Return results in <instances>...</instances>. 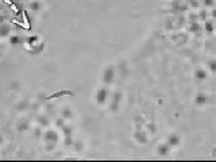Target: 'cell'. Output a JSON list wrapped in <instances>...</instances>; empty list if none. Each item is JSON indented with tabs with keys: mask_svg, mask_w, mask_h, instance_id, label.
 Returning <instances> with one entry per match:
<instances>
[{
	"mask_svg": "<svg viewBox=\"0 0 216 162\" xmlns=\"http://www.w3.org/2000/svg\"><path fill=\"white\" fill-rule=\"evenodd\" d=\"M107 97H108V92H107V89H100L99 92H97V101H99L100 104H103Z\"/></svg>",
	"mask_w": 216,
	"mask_h": 162,
	"instance_id": "1",
	"label": "cell"
},
{
	"mask_svg": "<svg viewBox=\"0 0 216 162\" xmlns=\"http://www.w3.org/2000/svg\"><path fill=\"white\" fill-rule=\"evenodd\" d=\"M112 78H114V69H112V68H108L104 73V81L105 82H111Z\"/></svg>",
	"mask_w": 216,
	"mask_h": 162,
	"instance_id": "2",
	"label": "cell"
},
{
	"mask_svg": "<svg viewBox=\"0 0 216 162\" xmlns=\"http://www.w3.org/2000/svg\"><path fill=\"white\" fill-rule=\"evenodd\" d=\"M45 139L49 141V142H54V143H56L57 142V135H56V132H53V131H47L46 135H45Z\"/></svg>",
	"mask_w": 216,
	"mask_h": 162,
	"instance_id": "3",
	"label": "cell"
},
{
	"mask_svg": "<svg viewBox=\"0 0 216 162\" xmlns=\"http://www.w3.org/2000/svg\"><path fill=\"white\" fill-rule=\"evenodd\" d=\"M10 26L8 24H0V37H6V35H8V32H10Z\"/></svg>",
	"mask_w": 216,
	"mask_h": 162,
	"instance_id": "4",
	"label": "cell"
},
{
	"mask_svg": "<svg viewBox=\"0 0 216 162\" xmlns=\"http://www.w3.org/2000/svg\"><path fill=\"white\" fill-rule=\"evenodd\" d=\"M196 103H197V104H204V103H207V96L205 95H199L197 99H196Z\"/></svg>",
	"mask_w": 216,
	"mask_h": 162,
	"instance_id": "5",
	"label": "cell"
},
{
	"mask_svg": "<svg viewBox=\"0 0 216 162\" xmlns=\"http://www.w3.org/2000/svg\"><path fill=\"white\" fill-rule=\"evenodd\" d=\"M120 100V93H115V99H114V104H112V110H116L118 101Z\"/></svg>",
	"mask_w": 216,
	"mask_h": 162,
	"instance_id": "6",
	"label": "cell"
},
{
	"mask_svg": "<svg viewBox=\"0 0 216 162\" xmlns=\"http://www.w3.org/2000/svg\"><path fill=\"white\" fill-rule=\"evenodd\" d=\"M178 143V138L176 135H172L169 136V145H177Z\"/></svg>",
	"mask_w": 216,
	"mask_h": 162,
	"instance_id": "7",
	"label": "cell"
},
{
	"mask_svg": "<svg viewBox=\"0 0 216 162\" xmlns=\"http://www.w3.org/2000/svg\"><path fill=\"white\" fill-rule=\"evenodd\" d=\"M196 74H197V78H200V80H203V78L207 77V74H205L204 70H199V72L196 73Z\"/></svg>",
	"mask_w": 216,
	"mask_h": 162,
	"instance_id": "8",
	"label": "cell"
},
{
	"mask_svg": "<svg viewBox=\"0 0 216 162\" xmlns=\"http://www.w3.org/2000/svg\"><path fill=\"white\" fill-rule=\"evenodd\" d=\"M39 7H41V4H39L38 1H34V3H31V10H34V11H38Z\"/></svg>",
	"mask_w": 216,
	"mask_h": 162,
	"instance_id": "9",
	"label": "cell"
},
{
	"mask_svg": "<svg viewBox=\"0 0 216 162\" xmlns=\"http://www.w3.org/2000/svg\"><path fill=\"white\" fill-rule=\"evenodd\" d=\"M167 153V147L166 146H161L159 147V154H166Z\"/></svg>",
	"mask_w": 216,
	"mask_h": 162,
	"instance_id": "10",
	"label": "cell"
},
{
	"mask_svg": "<svg viewBox=\"0 0 216 162\" xmlns=\"http://www.w3.org/2000/svg\"><path fill=\"white\" fill-rule=\"evenodd\" d=\"M18 42H19V38L18 37H12L11 38V43L12 45H18Z\"/></svg>",
	"mask_w": 216,
	"mask_h": 162,
	"instance_id": "11",
	"label": "cell"
},
{
	"mask_svg": "<svg viewBox=\"0 0 216 162\" xmlns=\"http://www.w3.org/2000/svg\"><path fill=\"white\" fill-rule=\"evenodd\" d=\"M64 132L66 134V135H70V132H72V128H70V127H64Z\"/></svg>",
	"mask_w": 216,
	"mask_h": 162,
	"instance_id": "12",
	"label": "cell"
},
{
	"mask_svg": "<svg viewBox=\"0 0 216 162\" xmlns=\"http://www.w3.org/2000/svg\"><path fill=\"white\" fill-rule=\"evenodd\" d=\"M64 116H66V118H69V116H70V110H69V108H66V110L64 111Z\"/></svg>",
	"mask_w": 216,
	"mask_h": 162,
	"instance_id": "13",
	"label": "cell"
},
{
	"mask_svg": "<svg viewBox=\"0 0 216 162\" xmlns=\"http://www.w3.org/2000/svg\"><path fill=\"white\" fill-rule=\"evenodd\" d=\"M39 123H41V124H47L46 118H39Z\"/></svg>",
	"mask_w": 216,
	"mask_h": 162,
	"instance_id": "14",
	"label": "cell"
},
{
	"mask_svg": "<svg viewBox=\"0 0 216 162\" xmlns=\"http://www.w3.org/2000/svg\"><path fill=\"white\" fill-rule=\"evenodd\" d=\"M137 138H142V142H146V138H145V135H143V134H139V132H138V134H137Z\"/></svg>",
	"mask_w": 216,
	"mask_h": 162,
	"instance_id": "15",
	"label": "cell"
},
{
	"mask_svg": "<svg viewBox=\"0 0 216 162\" xmlns=\"http://www.w3.org/2000/svg\"><path fill=\"white\" fill-rule=\"evenodd\" d=\"M35 40H37V37H31V38H29V42H30V43H31V45L34 43Z\"/></svg>",
	"mask_w": 216,
	"mask_h": 162,
	"instance_id": "16",
	"label": "cell"
},
{
	"mask_svg": "<svg viewBox=\"0 0 216 162\" xmlns=\"http://www.w3.org/2000/svg\"><path fill=\"white\" fill-rule=\"evenodd\" d=\"M204 3H205V4H209V6H211V4H212V0H205Z\"/></svg>",
	"mask_w": 216,
	"mask_h": 162,
	"instance_id": "17",
	"label": "cell"
},
{
	"mask_svg": "<svg viewBox=\"0 0 216 162\" xmlns=\"http://www.w3.org/2000/svg\"><path fill=\"white\" fill-rule=\"evenodd\" d=\"M211 69L215 70V62H211Z\"/></svg>",
	"mask_w": 216,
	"mask_h": 162,
	"instance_id": "18",
	"label": "cell"
},
{
	"mask_svg": "<svg viewBox=\"0 0 216 162\" xmlns=\"http://www.w3.org/2000/svg\"><path fill=\"white\" fill-rule=\"evenodd\" d=\"M66 145H70V138H66Z\"/></svg>",
	"mask_w": 216,
	"mask_h": 162,
	"instance_id": "19",
	"label": "cell"
},
{
	"mask_svg": "<svg viewBox=\"0 0 216 162\" xmlns=\"http://www.w3.org/2000/svg\"><path fill=\"white\" fill-rule=\"evenodd\" d=\"M0 142H1V136H0Z\"/></svg>",
	"mask_w": 216,
	"mask_h": 162,
	"instance_id": "20",
	"label": "cell"
}]
</instances>
